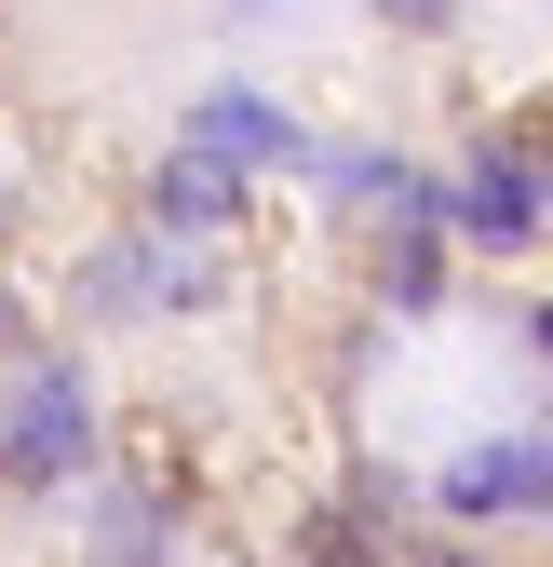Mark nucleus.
Returning a JSON list of instances; mask_svg holds the SVG:
<instances>
[{
  "mask_svg": "<svg viewBox=\"0 0 553 567\" xmlns=\"http://www.w3.org/2000/svg\"><path fill=\"white\" fill-rule=\"evenodd\" d=\"M459 217H472V244H540L553 203H540L526 163H472V176H459Z\"/></svg>",
  "mask_w": 553,
  "mask_h": 567,
  "instance_id": "obj_3",
  "label": "nucleus"
},
{
  "mask_svg": "<svg viewBox=\"0 0 553 567\" xmlns=\"http://www.w3.org/2000/svg\"><path fill=\"white\" fill-rule=\"evenodd\" d=\"M446 501H459V514H526V501H553V433H513V446H487V460H459Z\"/></svg>",
  "mask_w": 553,
  "mask_h": 567,
  "instance_id": "obj_2",
  "label": "nucleus"
},
{
  "mask_svg": "<svg viewBox=\"0 0 553 567\" xmlns=\"http://www.w3.org/2000/svg\"><path fill=\"white\" fill-rule=\"evenodd\" d=\"M526 338H540V365H553V311H540V324H526Z\"/></svg>",
  "mask_w": 553,
  "mask_h": 567,
  "instance_id": "obj_7",
  "label": "nucleus"
},
{
  "mask_svg": "<svg viewBox=\"0 0 553 567\" xmlns=\"http://www.w3.org/2000/svg\"><path fill=\"white\" fill-rule=\"evenodd\" d=\"M189 150H217V163H284V150H298V122L270 109V95H202Z\"/></svg>",
  "mask_w": 553,
  "mask_h": 567,
  "instance_id": "obj_4",
  "label": "nucleus"
},
{
  "mask_svg": "<svg viewBox=\"0 0 553 567\" xmlns=\"http://www.w3.org/2000/svg\"><path fill=\"white\" fill-rule=\"evenodd\" d=\"M202 284H217L202 257H176V244H135V257H108V270H95V298H202Z\"/></svg>",
  "mask_w": 553,
  "mask_h": 567,
  "instance_id": "obj_6",
  "label": "nucleus"
},
{
  "mask_svg": "<svg viewBox=\"0 0 553 567\" xmlns=\"http://www.w3.org/2000/svg\"><path fill=\"white\" fill-rule=\"evenodd\" d=\"M230 203H243V176H230L217 150H176V163H163V189H149V217H163V230H217Z\"/></svg>",
  "mask_w": 553,
  "mask_h": 567,
  "instance_id": "obj_5",
  "label": "nucleus"
},
{
  "mask_svg": "<svg viewBox=\"0 0 553 567\" xmlns=\"http://www.w3.org/2000/svg\"><path fill=\"white\" fill-rule=\"evenodd\" d=\"M82 433H95V419H82V379H67V365H41L14 405H0V460H14V473H82Z\"/></svg>",
  "mask_w": 553,
  "mask_h": 567,
  "instance_id": "obj_1",
  "label": "nucleus"
},
{
  "mask_svg": "<svg viewBox=\"0 0 553 567\" xmlns=\"http://www.w3.org/2000/svg\"><path fill=\"white\" fill-rule=\"evenodd\" d=\"M405 14H432V0H405Z\"/></svg>",
  "mask_w": 553,
  "mask_h": 567,
  "instance_id": "obj_8",
  "label": "nucleus"
}]
</instances>
